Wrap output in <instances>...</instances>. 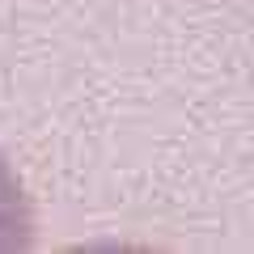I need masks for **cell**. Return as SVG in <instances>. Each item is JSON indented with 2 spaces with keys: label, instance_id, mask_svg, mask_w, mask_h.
Instances as JSON below:
<instances>
[{
  "label": "cell",
  "instance_id": "cell-1",
  "mask_svg": "<svg viewBox=\"0 0 254 254\" xmlns=\"http://www.w3.org/2000/svg\"><path fill=\"white\" fill-rule=\"evenodd\" d=\"M30 246H34V208L21 178L0 153V250H30Z\"/></svg>",
  "mask_w": 254,
  "mask_h": 254
}]
</instances>
